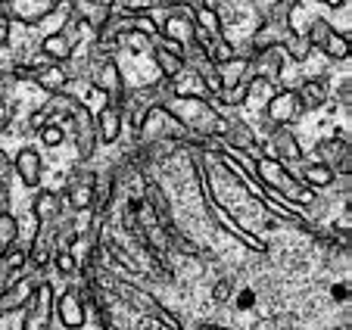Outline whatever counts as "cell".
Segmentation results:
<instances>
[{"instance_id":"obj_16","label":"cell","mask_w":352,"mask_h":330,"mask_svg":"<svg viewBox=\"0 0 352 330\" xmlns=\"http://www.w3.org/2000/svg\"><path fill=\"white\" fill-rule=\"evenodd\" d=\"M150 56H153L156 72H160L166 81H175V78H181V75L187 72L181 50L178 47H172V44H166V41H153V44H150Z\"/></svg>"},{"instance_id":"obj_33","label":"cell","mask_w":352,"mask_h":330,"mask_svg":"<svg viewBox=\"0 0 352 330\" xmlns=\"http://www.w3.org/2000/svg\"><path fill=\"white\" fill-rule=\"evenodd\" d=\"M168 3H178V7H190V10H197V7H203L206 0H168Z\"/></svg>"},{"instance_id":"obj_18","label":"cell","mask_w":352,"mask_h":330,"mask_svg":"<svg viewBox=\"0 0 352 330\" xmlns=\"http://www.w3.org/2000/svg\"><path fill=\"white\" fill-rule=\"evenodd\" d=\"M13 172L28 190H38L41 187V178H44V159L34 146H22L13 159Z\"/></svg>"},{"instance_id":"obj_3","label":"cell","mask_w":352,"mask_h":330,"mask_svg":"<svg viewBox=\"0 0 352 330\" xmlns=\"http://www.w3.org/2000/svg\"><path fill=\"white\" fill-rule=\"evenodd\" d=\"M134 128H138V144L140 146L162 144V140H178V144L190 146V134H187L184 128L175 122V116L168 113L166 106H160V103H150V106H146L144 113L138 116Z\"/></svg>"},{"instance_id":"obj_8","label":"cell","mask_w":352,"mask_h":330,"mask_svg":"<svg viewBox=\"0 0 352 330\" xmlns=\"http://www.w3.org/2000/svg\"><path fill=\"white\" fill-rule=\"evenodd\" d=\"M13 78H22V81H34L41 91L47 94H63L72 81V75L63 69V63H41V66H16L13 69Z\"/></svg>"},{"instance_id":"obj_19","label":"cell","mask_w":352,"mask_h":330,"mask_svg":"<svg viewBox=\"0 0 352 330\" xmlns=\"http://www.w3.org/2000/svg\"><path fill=\"white\" fill-rule=\"evenodd\" d=\"M215 69H219V85H221V91L246 85V81H250V75H253V63H250V53H246V56L234 53V56H228V60L219 63Z\"/></svg>"},{"instance_id":"obj_36","label":"cell","mask_w":352,"mask_h":330,"mask_svg":"<svg viewBox=\"0 0 352 330\" xmlns=\"http://www.w3.org/2000/svg\"><path fill=\"white\" fill-rule=\"evenodd\" d=\"M0 318H3V315H0Z\"/></svg>"},{"instance_id":"obj_7","label":"cell","mask_w":352,"mask_h":330,"mask_svg":"<svg viewBox=\"0 0 352 330\" xmlns=\"http://www.w3.org/2000/svg\"><path fill=\"white\" fill-rule=\"evenodd\" d=\"M156 25H160V41L178 47V50H187L190 44H197V41H193V25H197V19H193L190 7L168 3L162 22H156Z\"/></svg>"},{"instance_id":"obj_10","label":"cell","mask_w":352,"mask_h":330,"mask_svg":"<svg viewBox=\"0 0 352 330\" xmlns=\"http://www.w3.org/2000/svg\"><path fill=\"white\" fill-rule=\"evenodd\" d=\"M94 187H97V172H87V168H75L69 175L66 187H63V203L69 206V212L81 215V212L94 209Z\"/></svg>"},{"instance_id":"obj_17","label":"cell","mask_w":352,"mask_h":330,"mask_svg":"<svg viewBox=\"0 0 352 330\" xmlns=\"http://www.w3.org/2000/svg\"><path fill=\"white\" fill-rule=\"evenodd\" d=\"M94 125H97V140L100 144H116L122 138V128H125V109L116 103H103L100 113H94Z\"/></svg>"},{"instance_id":"obj_1","label":"cell","mask_w":352,"mask_h":330,"mask_svg":"<svg viewBox=\"0 0 352 330\" xmlns=\"http://www.w3.org/2000/svg\"><path fill=\"white\" fill-rule=\"evenodd\" d=\"M156 103L166 106L190 138H219L225 128V116L203 94H181L175 91V81L162 78V85H156Z\"/></svg>"},{"instance_id":"obj_30","label":"cell","mask_w":352,"mask_h":330,"mask_svg":"<svg viewBox=\"0 0 352 330\" xmlns=\"http://www.w3.org/2000/svg\"><path fill=\"white\" fill-rule=\"evenodd\" d=\"M10 122H13V106H10V100L0 97V131H7Z\"/></svg>"},{"instance_id":"obj_24","label":"cell","mask_w":352,"mask_h":330,"mask_svg":"<svg viewBox=\"0 0 352 330\" xmlns=\"http://www.w3.org/2000/svg\"><path fill=\"white\" fill-rule=\"evenodd\" d=\"M41 53H44L50 63H69L75 56V41L60 28V32L47 34V38L41 41Z\"/></svg>"},{"instance_id":"obj_35","label":"cell","mask_w":352,"mask_h":330,"mask_svg":"<svg viewBox=\"0 0 352 330\" xmlns=\"http://www.w3.org/2000/svg\"><path fill=\"white\" fill-rule=\"evenodd\" d=\"M199 330H237V327H225V324H212V321H203Z\"/></svg>"},{"instance_id":"obj_15","label":"cell","mask_w":352,"mask_h":330,"mask_svg":"<svg viewBox=\"0 0 352 330\" xmlns=\"http://www.w3.org/2000/svg\"><path fill=\"white\" fill-rule=\"evenodd\" d=\"M221 146H228V150H237V153H246V156H259V144H256V134L253 128L246 125L243 119H225V128H221L219 134Z\"/></svg>"},{"instance_id":"obj_27","label":"cell","mask_w":352,"mask_h":330,"mask_svg":"<svg viewBox=\"0 0 352 330\" xmlns=\"http://www.w3.org/2000/svg\"><path fill=\"white\" fill-rule=\"evenodd\" d=\"M56 271H60L63 278H75V271H78V258H75V250H56L54 258H50Z\"/></svg>"},{"instance_id":"obj_6","label":"cell","mask_w":352,"mask_h":330,"mask_svg":"<svg viewBox=\"0 0 352 330\" xmlns=\"http://www.w3.org/2000/svg\"><path fill=\"white\" fill-rule=\"evenodd\" d=\"M306 38H309V44H312V50H321L327 60H333V63L349 60V53H352L349 34L337 32V28L331 25V19H324V16H318V19L309 22Z\"/></svg>"},{"instance_id":"obj_9","label":"cell","mask_w":352,"mask_h":330,"mask_svg":"<svg viewBox=\"0 0 352 330\" xmlns=\"http://www.w3.org/2000/svg\"><path fill=\"white\" fill-rule=\"evenodd\" d=\"M63 7V0H0V16L22 25H41L50 13Z\"/></svg>"},{"instance_id":"obj_23","label":"cell","mask_w":352,"mask_h":330,"mask_svg":"<svg viewBox=\"0 0 352 330\" xmlns=\"http://www.w3.org/2000/svg\"><path fill=\"white\" fill-rule=\"evenodd\" d=\"M299 181L306 187H312V190H327V187H333V181H337V175H333V168H327L324 162H299Z\"/></svg>"},{"instance_id":"obj_14","label":"cell","mask_w":352,"mask_h":330,"mask_svg":"<svg viewBox=\"0 0 352 330\" xmlns=\"http://www.w3.org/2000/svg\"><path fill=\"white\" fill-rule=\"evenodd\" d=\"M315 156H318V162H324L327 168H333V175H337V178H349V172H352L349 140H343V138L318 140V146H315Z\"/></svg>"},{"instance_id":"obj_21","label":"cell","mask_w":352,"mask_h":330,"mask_svg":"<svg viewBox=\"0 0 352 330\" xmlns=\"http://www.w3.org/2000/svg\"><path fill=\"white\" fill-rule=\"evenodd\" d=\"M296 100H299V109H302V113H315V109H321V106L331 100L327 81L324 78H306L296 87Z\"/></svg>"},{"instance_id":"obj_2","label":"cell","mask_w":352,"mask_h":330,"mask_svg":"<svg viewBox=\"0 0 352 330\" xmlns=\"http://www.w3.org/2000/svg\"><path fill=\"white\" fill-rule=\"evenodd\" d=\"M246 162L253 165L256 181H259L272 197L284 199L287 206H312L315 203V190L302 184V181L287 168V162H280V159H274V156H246Z\"/></svg>"},{"instance_id":"obj_25","label":"cell","mask_w":352,"mask_h":330,"mask_svg":"<svg viewBox=\"0 0 352 330\" xmlns=\"http://www.w3.org/2000/svg\"><path fill=\"white\" fill-rule=\"evenodd\" d=\"M13 246H19V221L7 209V212H0V256H7Z\"/></svg>"},{"instance_id":"obj_31","label":"cell","mask_w":352,"mask_h":330,"mask_svg":"<svg viewBox=\"0 0 352 330\" xmlns=\"http://www.w3.org/2000/svg\"><path fill=\"white\" fill-rule=\"evenodd\" d=\"M10 25H13V22H10L7 16H0V47L10 44Z\"/></svg>"},{"instance_id":"obj_26","label":"cell","mask_w":352,"mask_h":330,"mask_svg":"<svg viewBox=\"0 0 352 330\" xmlns=\"http://www.w3.org/2000/svg\"><path fill=\"white\" fill-rule=\"evenodd\" d=\"M280 50H284V56H290V60L306 63L309 53H312V44H309L306 34H287L284 44H280Z\"/></svg>"},{"instance_id":"obj_22","label":"cell","mask_w":352,"mask_h":330,"mask_svg":"<svg viewBox=\"0 0 352 330\" xmlns=\"http://www.w3.org/2000/svg\"><path fill=\"white\" fill-rule=\"evenodd\" d=\"M63 193L56 190H38V197H34L32 203V212H34V221L38 225H54L56 218L63 215Z\"/></svg>"},{"instance_id":"obj_32","label":"cell","mask_w":352,"mask_h":330,"mask_svg":"<svg viewBox=\"0 0 352 330\" xmlns=\"http://www.w3.org/2000/svg\"><path fill=\"white\" fill-rule=\"evenodd\" d=\"M349 97H352V85L349 81H343V85H340V103H349Z\"/></svg>"},{"instance_id":"obj_34","label":"cell","mask_w":352,"mask_h":330,"mask_svg":"<svg viewBox=\"0 0 352 330\" xmlns=\"http://www.w3.org/2000/svg\"><path fill=\"white\" fill-rule=\"evenodd\" d=\"M331 290H333V299H340V302H343V299H349V293H346V284H333Z\"/></svg>"},{"instance_id":"obj_12","label":"cell","mask_w":352,"mask_h":330,"mask_svg":"<svg viewBox=\"0 0 352 330\" xmlns=\"http://www.w3.org/2000/svg\"><path fill=\"white\" fill-rule=\"evenodd\" d=\"M265 144H268L265 156H274V159H280V162H302V159H306L302 144H299V138L290 131V125H272Z\"/></svg>"},{"instance_id":"obj_11","label":"cell","mask_w":352,"mask_h":330,"mask_svg":"<svg viewBox=\"0 0 352 330\" xmlns=\"http://www.w3.org/2000/svg\"><path fill=\"white\" fill-rule=\"evenodd\" d=\"M262 116H265L268 128H272V125H293V122L302 116L299 100H296V91H293V87L274 91L272 97H268V103L262 106Z\"/></svg>"},{"instance_id":"obj_13","label":"cell","mask_w":352,"mask_h":330,"mask_svg":"<svg viewBox=\"0 0 352 330\" xmlns=\"http://www.w3.org/2000/svg\"><path fill=\"white\" fill-rule=\"evenodd\" d=\"M56 321L66 330H81L87 324V302L75 284L66 287V290L56 296Z\"/></svg>"},{"instance_id":"obj_5","label":"cell","mask_w":352,"mask_h":330,"mask_svg":"<svg viewBox=\"0 0 352 330\" xmlns=\"http://www.w3.org/2000/svg\"><path fill=\"white\" fill-rule=\"evenodd\" d=\"M56 318V287L50 280L34 284L32 296L22 305V330H50Z\"/></svg>"},{"instance_id":"obj_28","label":"cell","mask_w":352,"mask_h":330,"mask_svg":"<svg viewBox=\"0 0 352 330\" xmlns=\"http://www.w3.org/2000/svg\"><path fill=\"white\" fill-rule=\"evenodd\" d=\"M41 134V144L44 146H60L63 140H66V125L63 122H47V125L38 128Z\"/></svg>"},{"instance_id":"obj_29","label":"cell","mask_w":352,"mask_h":330,"mask_svg":"<svg viewBox=\"0 0 352 330\" xmlns=\"http://www.w3.org/2000/svg\"><path fill=\"white\" fill-rule=\"evenodd\" d=\"M231 296H234V278H231V274L215 280V284H212V302L215 305H225V302H231Z\"/></svg>"},{"instance_id":"obj_20","label":"cell","mask_w":352,"mask_h":330,"mask_svg":"<svg viewBox=\"0 0 352 330\" xmlns=\"http://www.w3.org/2000/svg\"><path fill=\"white\" fill-rule=\"evenodd\" d=\"M284 50L280 47H262V50H250V63H253V75H262L268 81H278L284 72Z\"/></svg>"},{"instance_id":"obj_4","label":"cell","mask_w":352,"mask_h":330,"mask_svg":"<svg viewBox=\"0 0 352 330\" xmlns=\"http://www.w3.org/2000/svg\"><path fill=\"white\" fill-rule=\"evenodd\" d=\"M69 125V131H72V140H75V156L81 159V162H87V159L94 156V150H97V125H94V113L87 109L81 100L75 97H66V119H63Z\"/></svg>"}]
</instances>
